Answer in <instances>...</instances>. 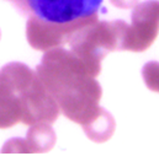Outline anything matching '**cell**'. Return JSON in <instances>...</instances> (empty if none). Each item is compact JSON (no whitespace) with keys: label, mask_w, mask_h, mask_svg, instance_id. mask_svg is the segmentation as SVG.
<instances>
[{"label":"cell","mask_w":159,"mask_h":156,"mask_svg":"<svg viewBox=\"0 0 159 156\" xmlns=\"http://www.w3.org/2000/svg\"><path fill=\"white\" fill-rule=\"evenodd\" d=\"M42 84L54 96L63 116L83 127L100 115L102 89L99 75L73 52L62 47L47 50L36 68Z\"/></svg>","instance_id":"1"},{"label":"cell","mask_w":159,"mask_h":156,"mask_svg":"<svg viewBox=\"0 0 159 156\" xmlns=\"http://www.w3.org/2000/svg\"><path fill=\"white\" fill-rule=\"evenodd\" d=\"M61 113L54 96L42 84L36 70L12 62L0 70V129L17 123L53 124Z\"/></svg>","instance_id":"2"},{"label":"cell","mask_w":159,"mask_h":156,"mask_svg":"<svg viewBox=\"0 0 159 156\" xmlns=\"http://www.w3.org/2000/svg\"><path fill=\"white\" fill-rule=\"evenodd\" d=\"M127 24L121 20L93 21L75 31L69 39L70 52L98 74L101 73V60L110 52L122 50Z\"/></svg>","instance_id":"3"},{"label":"cell","mask_w":159,"mask_h":156,"mask_svg":"<svg viewBox=\"0 0 159 156\" xmlns=\"http://www.w3.org/2000/svg\"><path fill=\"white\" fill-rule=\"evenodd\" d=\"M96 20H99L98 14H94L72 22L59 24L46 21L35 15H30L26 24L27 42L34 49L42 52L59 48L69 42L75 31Z\"/></svg>","instance_id":"4"},{"label":"cell","mask_w":159,"mask_h":156,"mask_svg":"<svg viewBox=\"0 0 159 156\" xmlns=\"http://www.w3.org/2000/svg\"><path fill=\"white\" fill-rule=\"evenodd\" d=\"M159 33V0L137 4L132 11V22L127 25L122 50L144 52Z\"/></svg>","instance_id":"5"},{"label":"cell","mask_w":159,"mask_h":156,"mask_svg":"<svg viewBox=\"0 0 159 156\" xmlns=\"http://www.w3.org/2000/svg\"><path fill=\"white\" fill-rule=\"evenodd\" d=\"M24 9L42 20L67 24L98 14L102 0H22Z\"/></svg>","instance_id":"6"},{"label":"cell","mask_w":159,"mask_h":156,"mask_svg":"<svg viewBox=\"0 0 159 156\" xmlns=\"http://www.w3.org/2000/svg\"><path fill=\"white\" fill-rule=\"evenodd\" d=\"M25 139L31 149V154H43L53 149L57 138L51 124L40 123L30 125Z\"/></svg>","instance_id":"7"},{"label":"cell","mask_w":159,"mask_h":156,"mask_svg":"<svg viewBox=\"0 0 159 156\" xmlns=\"http://www.w3.org/2000/svg\"><path fill=\"white\" fill-rule=\"evenodd\" d=\"M116 123L112 115L102 108L100 115L91 120L88 125L83 127L85 135L94 143H105L115 133Z\"/></svg>","instance_id":"8"},{"label":"cell","mask_w":159,"mask_h":156,"mask_svg":"<svg viewBox=\"0 0 159 156\" xmlns=\"http://www.w3.org/2000/svg\"><path fill=\"white\" fill-rule=\"evenodd\" d=\"M142 76L144 80L146 86L153 91L159 93V63L158 62H149L143 67Z\"/></svg>","instance_id":"9"},{"label":"cell","mask_w":159,"mask_h":156,"mask_svg":"<svg viewBox=\"0 0 159 156\" xmlns=\"http://www.w3.org/2000/svg\"><path fill=\"white\" fill-rule=\"evenodd\" d=\"M1 154H31V149L26 141V139H21V138H14L7 140L1 150Z\"/></svg>","instance_id":"10"},{"label":"cell","mask_w":159,"mask_h":156,"mask_svg":"<svg viewBox=\"0 0 159 156\" xmlns=\"http://www.w3.org/2000/svg\"><path fill=\"white\" fill-rule=\"evenodd\" d=\"M111 4L120 9H131L134 7L138 2V0H110Z\"/></svg>","instance_id":"11"},{"label":"cell","mask_w":159,"mask_h":156,"mask_svg":"<svg viewBox=\"0 0 159 156\" xmlns=\"http://www.w3.org/2000/svg\"><path fill=\"white\" fill-rule=\"evenodd\" d=\"M0 37H1V33H0Z\"/></svg>","instance_id":"12"}]
</instances>
